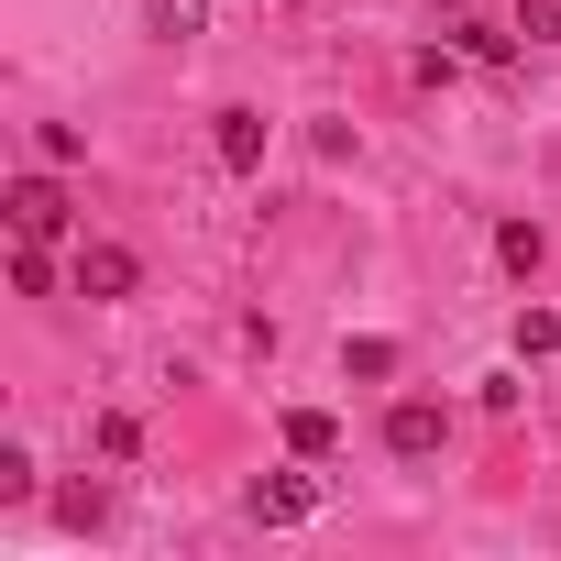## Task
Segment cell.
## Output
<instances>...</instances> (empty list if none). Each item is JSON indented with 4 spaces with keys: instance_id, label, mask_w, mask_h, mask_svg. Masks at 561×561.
<instances>
[{
    "instance_id": "obj_7",
    "label": "cell",
    "mask_w": 561,
    "mask_h": 561,
    "mask_svg": "<svg viewBox=\"0 0 561 561\" xmlns=\"http://www.w3.org/2000/svg\"><path fill=\"white\" fill-rule=\"evenodd\" d=\"M539 253H550V231H539V220H495V264L539 275Z\"/></svg>"
},
{
    "instance_id": "obj_2",
    "label": "cell",
    "mask_w": 561,
    "mask_h": 561,
    "mask_svg": "<svg viewBox=\"0 0 561 561\" xmlns=\"http://www.w3.org/2000/svg\"><path fill=\"white\" fill-rule=\"evenodd\" d=\"M144 287V253L133 242H89L78 253V298H133Z\"/></svg>"
},
{
    "instance_id": "obj_12",
    "label": "cell",
    "mask_w": 561,
    "mask_h": 561,
    "mask_svg": "<svg viewBox=\"0 0 561 561\" xmlns=\"http://www.w3.org/2000/svg\"><path fill=\"white\" fill-rule=\"evenodd\" d=\"M56 517H67V528H100V517H111V495H100V484H67V495H56Z\"/></svg>"
},
{
    "instance_id": "obj_11",
    "label": "cell",
    "mask_w": 561,
    "mask_h": 561,
    "mask_svg": "<svg viewBox=\"0 0 561 561\" xmlns=\"http://www.w3.org/2000/svg\"><path fill=\"white\" fill-rule=\"evenodd\" d=\"M34 154H45V165H78V154H89V133H78V122H45V133H34Z\"/></svg>"
},
{
    "instance_id": "obj_9",
    "label": "cell",
    "mask_w": 561,
    "mask_h": 561,
    "mask_svg": "<svg viewBox=\"0 0 561 561\" xmlns=\"http://www.w3.org/2000/svg\"><path fill=\"white\" fill-rule=\"evenodd\" d=\"M209 23V0H154V45H187Z\"/></svg>"
},
{
    "instance_id": "obj_5",
    "label": "cell",
    "mask_w": 561,
    "mask_h": 561,
    "mask_svg": "<svg viewBox=\"0 0 561 561\" xmlns=\"http://www.w3.org/2000/svg\"><path fill=\"white\" fill-rule=\"evenodd\" d=\"M253 517H264V528H298V517H309V473H264V484H253Z\"/></svg>"
},
{
    "instance_id": "obj_13",
    "label": "cell",
    "mask_w": 561,
    "mask_h": 561,
    "mask_svg": "<svg viewBox=\"0 0 561 561\" xmlns=\"http://www.w3.org/2000/svg\"><path fill=\"white\" fill-rule=\"evenodd\" d=\"M23 495H34V451L0 440V506H23Z\"/></svg>"
},
{
    "instance_id": "obj_16",
    "label": "cell",
    "mask_w": 561,
    "mask_h": 561,
    "mask_svg": "<svg viewBox=\"0 0 561 561\" xmlns=\"http://www.w3.org/2000/svg\"><path fill=\"white\" fill-rule=\"evenodd\" d=\"M342 364H353V375H364V386H386V375H397V342H353V353H342Z\"/></svg>"
},
{
    "instance_id": "obj_4",
    "label": "cell",
    "mask_w": 561,
    "mask_h": 561,
    "mask_svg": "<svg viewBox=\"0 0 561 561\" xmlns=\"http://www.w3.org/2000/svg\"><path fill=\"white\" fill-rule=\"evenodd\" d=\"M209 154H220L231 176H253V165H264V111H220V133H209Z\"/></svg>"
},
{
    "instance_id": "obj_14",
    "label": "cell",
    "mask_w": 561,
    "mask_h": 561,
    "mask_svg": "<svg viewBox=\"0 0 561 561\" xmlns=\"http://www.w3.org/2000/svg\"><path fill=\"white\" fill-rule=\"evenodd\" d=\"M517 34L528 45H561V0H517Z\"/></svg>"
},
{
    "instance_id": "obj_15",
    "label": "cell",
    "mask_w": 561,
    "mask_h": 561,
    "mask_svg": "<svg viewBox=\"0 0 561 561\" xmlns=\"http://www.w3.org/2000/svg\"><path fill=\"white\" fill-rule=\"evenodd\" d=\"M506 45H517V34H495V23H473V12H462V56H484V67H506Z\"/></svg>"
},
{
    "instance_id": "obj_6",
    "label": "cell",
    "mask_w": 561,
    "mask_h": 561,
    "mask_svg": "<svg viewBox=\"0 0 561 561\" xmlns=\"http://www.w3.org/2000/svg\"><path fill=\"white\" fill-rule=\"evenodd\" d=\"M287 451H298V462H331V451H342V419H331V408H287Z\"/></svg>"
},
{
    "instance_id": "obj_10",
    "label": "cell",
    "mask_w": 561,
    "mask_h": 561,
    "mask_svg": "<svg viewBox=\"0 0 561 561\" xmlns=\"http://www.w3.org/2000/svg\"><path fill=\"white\" fill-rule=\"evenodd\" d=\"M12 287H23V298H56V253H45V242L12 253Z\"/></svg>"
},
{
    "instance_id": "obj_17",
    "label": "cell",
    "mask_w": 561,
    "mask_h": 561,
    "mask_svg": "<svg viewBox=\"0 0 561 561\" xmlns=\"http://www.w3.org/2000/svg\"><path fill=\"white\" fill-rule=\"evenodd\" d=\"M440 12H473V0H440Z\"/></svg>"
},
{
    "instance_id": "obj_1",
    "label": "cell",
    "mask_w": 561,
    "mask_h": 561,
    "mask_svg": "<svg viewBox=\"0 0 561 561\" xmlns=\"http://www.w3.org/2000/svg\"><path fill=\"white\" fill-rule=\"evenodd\" d=\"M0 209H12L23 242H56V231H67V187H56V176H12V198H0Z\"/></svg>"
},
{
    "instance_id": "obj_8",
    "label": "cell",
    "mask_w": 561,
    "mask_h": 561,
    "mask_svg": "<svg viewBox=\"0 0 561 561\" xmlns=\"http://www.w3.org/2000/svg\"><path fill=\"white\" fill-rule=\"evenodd\" d=\"M561 353V320L550 309H517V364H550Z\"/></svg>"
},
{
    "instance_id": "obj_3",
    "label": "cell",
    "mask_w": 561,
    "mask_h": 561,
    "mask_svg": "<svg viewBox=\"0 0 561 561\" xmlns=\"http://www.w3.org/2000/svg\"><path fill=\"white\" fill-rule=\"evenodd\" d=\"M386 451H397V462H430V451H440V408H430V397H397V408H386Z\"/></svg>"
}]
</instances>
